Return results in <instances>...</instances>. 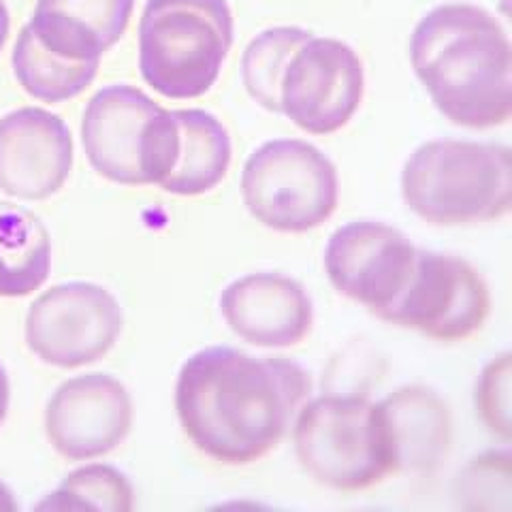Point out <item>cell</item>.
I'll return each instance as SVG.
<instances>
[{
  "instance_id": "cell-1",
  "label": "cell",
  "mask_w": 512,
  "mask_h": 512,
  "mask_svg": "<svg viewBox=\"0 0 512 512\" xmlns=\"http://www.w3.org/2000/svg\"><path fill=\"white\" fill-rule=\"evenodd\" d=\"M310 389V374L291 359L216 346L182 365L175 410L197 451L248 466L278 448Z\"/></svg>"
},
{
  "instance_id": "cell-2",
  "label": "cell",
  "mask_w": 512,
  "mask_h": 512,
  "mask_svg": "<svg viewBox=\"0 0 512 512\" xmlns=\"http://www.w3.org/2000/svg\"><path fill=\"white\" fill-rule=\"evenodd\" d=\"M410 62L453 124L495 128L512 118V45L487 9L453 3L429 11L412 32Z\"/></svg>"
},
{
  "instance_id": "cell-3",
  "label": "cell",
  "mask_w": 512,
  "mask_h": 512,
  "mask_svg": "<svg viewBox=\"0 0 512 512\" xmlns=\"http://www.w3.org/2000/svg\"><path fill=\"white\" fill-rule=\"evenodd\" d=\"M408 210L434 227H470L512 210V154L502 143L436 139L416 148L402 171Z\"/></svg>"
},
{
  "instance_id": "cell-4",
  "label": "cell",
  "mask_w": 512,
  "mask_h": 512,
  "mask_svg": "<svg viewBox=\"0 0 512 512\" xmlns=\"http://www.w3.org/2000/svg\"><path fill=\"white\" fill-rule=\"evenodd\" d=\"M299 466L318 485L340 493L367 491L397 476L380 402L363 395H323L295 414Z\"/></svg>"
},
{
  "instance_id": "cell-5",
  "label": "cell",
  "mask_w": 512,
  "mask_h": 512,
  "mask_svg": "<svg viewBox=\"0 0 512 512\" xmlns=\"http://www.w3.org/2000/svg\"><path fill=\"white\" fill-rule=\"evenodd\" d=\"M233 45L227 0H148L139 22V69L173 101L199 99L216 84Z\"/></svg>"
},
{
  "instance_id": "cell-6",
  "label": "cell",
  "mask_w": 512,
  "mask_h": 512,
  "mask_svg": "<svg viewBox=\"0 0 512 512\" xmlns=\"http://www.w3.org/2000/svg\"><path fill=\"white\" fill-rule=\"evenodd\" d=\"M82 143L101 178L122 186H160L178 165L182 137L171 109L120 84L99 90L86 105Z\"/></svg>"
},
{
  "instance_id": "cell-7",
  "label": "cell",
  "mask_w": 512,
  "mask_h": 512,
  "mask_svg": "<svg viewBox=\"0 0 512 512\" xmlns=\"http://www.w3.org/2000/svg\"><path fill=\"white\" fill-rule=\"evenodd\" d=\"M242 199L263 227L278 233H308L338 210V169L303 139L267 141L246 160Z\"/></svg>"
},
{
  "instance_id": "cell-8",
  "label": "cell",
  "mask_w": 512,
  "mask_h": 512,
  "mask_svg": "<svg viewBox=\"0 0 512 512\" xmlns=\"http://www.w3.org/2000/svg\"><path fill=\"white\" fill-rule=\"evenodd\" d=\"M489 314V286L470 261L419 248L404 293L378 318L429 340L455 344L474 338Z\"/></svg>"
},
{
  "instance_id": "cell-9",
  "label": "cell",
  "mask_w": 512,
  "mask_h": 512,
  "mask_svg": "<svg viewBox=\"0 0 512 512\" xmlns=\"http://www.w3.org/2000/svg\"><path fill=\"white\" fill-rule=\"evenodd\" d=\"M124 325L118 299L105 286L67 282L47 288L26 314V344L60 370L103 359L116 346Z\"/></svg>"
},
{
  "instance_id": "cell-10",
  "label": "cell",
  "mask_w": 512,
  "mask_h": 512,
  "mask_svg": "<svg viewBox=\"0 0 512 512\" xmlns=\"http://www.w3.org/2000/svg\"><path fill=\"white\" fill-rule=\"evenodd\" d=\"M363 62L340 39L312 37L293 54L280 84V114L308 135H333L357 114Z\"/></svg>"
},
{
  "instance_id": "cell-11",
  "label": "cell",
  "mask_w": 512,
  "mask_h": 512,
  "mask_svg": "<svg viewBox=\"0 0 512 512\" xmlns=\"http://www.w3.org/2000/svg\"><path fill=\"white\" fill-rule=\"evenodd\" d=\"M416 248L391 224L355 220L329 237L325 271L335 291L380 316L404 293Z\"/></svg>"
},
{
  "instance_id": "cell-12",
  "label": "cell",
  "mask_w": 512,
  "mask_h": 512,
  "mask_svg": "<svg viewBox=\"0 0 512 512\" xmlns=\"http://www.w3.org/2000/svg\"><path fill=\"white\" fill-rule=\"evenodd\" d=\"M133 397L109 374L62 382L45 410V434L69 461H88L118 448L133 427Z\"/></svg>"
},
{
  "instance_id": "cell-13",
  "label": "cell",
  "mask_w": 512,
  "mask_h": 512,
  "mask_svg": "<svg viewBox=\"0 0 512 512\" xmlns=\"http://www.w3.org/2000/svg\"><path fill=\"white\" fill-rule=\"evenodd\" d=\"M73 135L64 120L41 107L0 118V190L13 199L45 201L67 184Z\"/></svg>"
},
{
  "instance_id": "cell-14",
  "label": "cell",
  "mask_w": 512,
  "mask_h": 512,
  "mask_svg": "<svg viewBox=\"0 0 512 512\" xmlns=\"http://www.w3.org/2000/svg\"><path fill=\"white\" fill-rule=\"evenodd\" d=\"M220 310L237 338L261 348L297 346L314 325L306 288L276 271H259L231 282L222 291Z\"/></svg>"
},
{
  "instance_id": "cell-15",
  "label": "cell",
  "mask_w": 512,
  "mask_h": 512,
  "mask_svg": "<svg viewBox=\"0 0 512 512\" xmlns=\"http://www.w3.org/2000/svg\"><path fill=\"white\" fill-rule=\"evenodd\" d=\"M133 9L135 0H37L28 26L47 52L90 62L124 37Z\"/></svg>"
},
{
  "instance_id": "cell-16",
  "label": "cell",
  "mask_w": 512,
  "mask_h": 512,
  "mask_svg": "<svg viewBox=\"0 0 512 512\" xmlns=\"http://www.w3.org/2000/svg\"><path fill=\"white\" fill-rule=\"evenodd\" d=\"M397 474H431L448 457L453 444L451 408L421 384H406L380 402Z\"/></svg>"
},
{
  "instance_id": "cell-17",
  "label": "cell",
  "mask_w": 512,
  "mask_h": 512,
  "mask_svg": "<svg viewBox=\"0 0 512 512\" xmlns=\"http://www.w3.org/2000/svg\"><path fill=\"white\" fill-rule=\"evenodd\" d=\"M180 124V158L160 184L169 195L199 197L214 190L231 167V137L224 124L203 109H173Z\"/></svg>"
},
{
  "instance_id": "cell-18",
  "label": "cell",
  "mask_w": 512,
  "mask_h": 512,
  "mask_svg": "<svg viewBox=\"0 0 512 512\" xmlns=\"http://www.w3.org/2000/svg\"><path fill=\"white\" fill-rule=\"evenodd\" d=\"M52 269V239L45 224L22 205L0 201V297L39 291Z\"/></svg>"
},
{
  "instance_id": "cell-19",
  "label": "cell",
  "mask_w": 512,
  "mask_h": 512,
  "mask_svg": "<svg viewBox=\"0 0 512 512\" xmlns=\"http://www.w3.org/2000/svg\"><path fill=\"white\" fill-rule=\"evenodd\" d=\"M18 84L32 99L43 103H62L82 94L99 73L101 60L73 62L60 58L37 41L30 26H24L11 54Z\"/></svg>"
},
{
  "instance_id": "cell-20",
  "label": "cell",
  "mask_w": 512,
  "mask_h": 512,
  "mask_svg": "<svg viewBox=\"0 0 512 512\" xmlns=\"http://www.w3.org/2000/svg\"><path fill=\"white\" fill-rule=\"evenodd\" d=\"M314 32L299 26H276L256 35L244 50L242 79L246 92L271 114H280V84L284 71L299 47Z\"/></svg>"
},
{
  "instance_id": "cell-21",
  "label": "cell",
  "mask_w": 512,
  "mask_h": 512,
  "mask_svg": "<svg viewBox=\"0 0 512 512\" xmlns=\"http://www.w3.org/2000/svg\"><path fill=\"white\" fill-rule=\"evenodd\" d=\"M37 508L131 512L135 508V491L120 470L105 463H88L64 476L58 489L39 502Z\"/></svg>"
},
{
  "instance_id": "cell-22",
  "label": "cell",
  "mask_w": 512,
  "mask_h": 512,
  "mask_svg": "<svg viewBox=\"0 0 512 512\" xmlns=\"http://www.w3.org/2000/svg\"><path fill=\"white\" fill-rule=\"evenodd\" d=\"M455 506L470 512L512 510V455L485 451L472 457L453 485Z\"/></svg>"
},
{
  "instance_id": "cell-23",
  "label": "cell",
  "mask_w": 512,
  "mask_h": 512,
  "mask_svg": "<svg viewBox=\"0 0 512 512\" xmlns=\"http://www.w3.org/2000/svg\"><path fill=\"white\" fill-rule=\"evenodd\" d=\"M510 391H512V355L502 352L491 359L476 382L474 404L480 421L489 429V434L510 442L512 438V410H510Z\"/></svg>"
},
{
  "instance_id": "cell-24",
  "label": "cell",
  "mask_w": 512,
  "mask_h": 512,
  "mask_svg": "<svg viewBox=\"0 0 512 512\" xmlns=\"http://www.w3.org/2000/svg\"><path fill=\"white\" fill-rule=\"evenodd\" d=\"M9 395H11V389H9V378H7L5 367L0 365V425H3V423H5V419H7Z\"/></svg>"
},
{
  "instance_id": "cell-25",
  "label": "cell",
  "mask_w": 512,
  "mask_h": 512,
  "mask_svg": "<svg viewBox=\"0 0 512 512\" xmlns=\"http://www.w3.org/2000/svg\"><path fill=\"white\" fill-rule=\"evenodd\" d=\"M9 30H11V20H9V9L7 5L0 0V52H3V47L9 39Z\"/></svg>"
},
{
  "instance_id": "cell-26",
  "label": "cell",
  "mask_w": 512,
  "mask_h": 512,
  "mask_svg": "<svg viewBox=\"0 0 512 512\" xmlns=\"http://www.w3.org/2000/svg\"><path fill=\"white\" fill-rule=\"evenodd\" d=\"M18 510V502H15L11 489L0 480V512H15Z\"/></svg>"
}]
</instances>
